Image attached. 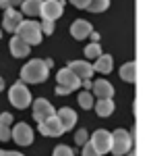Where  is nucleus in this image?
Listing matches in <instances>:
<instances>
[{"instance_id":"obj_1","label":"nucleus","mask_w":151,"mask_h":156,"mask_svg":"<svg viewBox=\"0 0 151 156\" xmlns=\"http://www.w3.org/2000/svg\"><path fill=\"white\" fill-rule=\"evenodd\" d=\"M48 67L46 60H39V58H33L29 62H25L23 69H21V79L23 83H42L48 79Z\"/></svg>"},{"instance_id":"obj_2","label":"nucleus","mask_w":151,"mask_h":156,"mask_svg":"<svg viewBox=\"0 0 151 156\" xmlns=\"http://www.w3.org/2000/svg\"><path fill=\"white\" fill-rule=\"evenodd\" d=\"M15 34L17 37H21L25 44H29V46H37L39 42H42V29H39V23L33 21V19H27V21H21L19 27L15 29Z\"/></svg>"},{"instance_id":"obj_3","label":"nucleus","mask_w":151,"mask_h":156,"mask_svg":"<svg viewBox=\"0 0 151 156\" xmlns=\"http://www.w3.org/2000/svg\"><path fill=\"white\" fill-rule=\"evenodd\" d=\"M8 100H11V104L15 108H27L31 104V92L27 90V85L23 81H17V83H12V87L8 90Z\"/></svg>"},{"instance_id":"obj_4","label":"nucleus","mask_w":151,"mask_h":156,"mask_svg":"<svg viewBox=\"0 0 151 156\" xmlns=\"http://www.w3.org/2000/svg\"><path fill=\"white\" fill-rule=\"evenodd\" d=\"M133 148V133H128L126 129H116L112 133V148L110 152H114V156H124L130 152Z\"/></svg>"},{"instance_id":"obj_5","label":"nucleus","mask_w":151,"mask_h":156,"mask_svg":"<svg viewBox=\"0 0 151 156\" xmlns=\"http://www.w3.org/2000/svg\"><path fill=\"white\" fill-rule=\"evenodd\" d=\"M62 12H64L62 0H42V11H39V15L44 19L56 21L58 17H62Z\"/></svg>"},{"instance_id":"obj_6","label":"nucleus","mask_w":151,"mask_h":156,"mask_svg":"<svg viewBox=\"0 0 151 156\" xmlns=\"http://www.w3.org/2000/svg\"><path fill=\"white\" fill-rule=\"evenodd\" d=\"M11 140H15L19 146H29L33 142V129L27 123H17L11 131Z\"/></svg>"},{"instance_id":"obj_7","label":"nucleus","mask_w":151,"mask_h":156,"mask_svg":"<svg viewBox=\"0 0 151 156\" xmlns=\"http://www.w3.org/2000/svg\"><path fill=\"white\" fill-rule=\"evenodd\" d=\"M89 144L99 152V154H106V152H110V148H112V133L106 131V129H97V131L91 135V142Z\"/></svg>"},{"instance_id":"obj_8","label":"nucleus","mask_w":151,"mask_h":156,"mask_svg":"<svg viewBox=\"0 0 151 156\" xmlns=\"http://www.w3.org/2000/svg\"><path fill=\"white\" fill-rule=\"evenodd\" d=\"M56 79H58V85H62L66 92H75L79 85H81V79L75 75V73L70 71L69 67H64V69H60L58 71V75H56Z\"/></svg>"},{"instance_id":"obj_9","label":"nucleus","mask_w":151,"mask_h":156,"mask_svg":"<svg viewBox=\"0 0 151 156\" xmlns=\"http://www.w3.org/2000/svg\"><path fill=\"white\" fill-rule=\"evenodd\" d=\"M39 133H42V135H48V137H58V135L64 133V129H62V125H60L58 117L52 115V117H48L46 121L39 123Z\"/></svg>"},{"instance_id":"obj_10","label":"nucleus","mask_w":151,"mask_h":156,"mask_svg":"<svg viewBox=\"0 0 151 156\" xmlns=\"http://www.w3.org/2000/svg\"><path fill=\"white\" fill-rule=\"evenodd\" d=\"M52 115H56V110H54V106L48 102L46 98H37L33 102V119L37 121V123L46 121L48 117H52Z\"/></svg>"},{"instance_id":"obj_11","label":"nucleus","mask_w":151,"mask_h":156,"mask_svg":"<svg viewBox=\"0 0 151 156\" xmlns=\"http://www.w3.org/2000/svg\"><path fill=\"white\" fill-rule=\"evenodd\" d=\"M91 31H93L91 23L85 21V19H75L72 25H70V36L75 37V40H85V37H89Z\"/></svg>"},{"instance_id":"obj_12","label":"nucleus","mask_w":151,"mask_h":156,"mask_svg":"<svg viewBox=\"0 0 151 156\" xmlns=\"http://www.w3.org/2000/svg\"><path fill=\"white\" fill-rule=\"evenodd\" d=\"M69 69L75 73L81 81H83V79H89V77L93 75V67L87 62V60H70V62H69Z\"/></svg>"},{"instance_id":"obj_13","label":"nucleus","mask_w":151,"mask_h":156,"mask_svg":"<svg viewBox=\"0 0 151 156\" xmlns=\"http://www.w3.org/2000/svg\"><path fill=\"white\" fill-rule=\"evenodd\" d=\"M56 117H58V121H60V125H62L64 131L72 129L75 123H77V112H75L72 108H60L58 112H56Z\"/></svg>"},{"instance_id":"obj_14","label":"nucleus","mask_w":151,"mask_h":156,"mask_svg":"<svg viewBox=\"0 0 151 156\" xmlns=\"http://www.w3.org/2000/svg\"><path fill=\"white\" fill-rule=\"evenodd\" d=\"M21 21H23V19H21V12L17 11V9H6V11H4V21H2L4 25H2V27H4L6 31H15Z\"/></svg>"},{"instance_id":"obj_15","label":"nucleus","mask_w":151,"mask_h":156,"mask_svg":"<svg viewBox=\"0 0 151 156\" xmlns=\"http://www.w3.org/2000/svg\"><path fill=\"white\" fill-rule=\"evenodd\" d=\"M91 90H93V94H95L97 98H112V96H114V87H112L110 81H106V79H97V81H93Z\"/></svg>"},{"instance_id":"obj_16","label":"nucleus","mask_w":151,"mask_h":156,"mask_svg":"<svg viewBox=\"0 0 151 156\" xmlns=\"http://www.w3.org/2000/svg\"><path fill=\"white\" fill-rule=\"evenodd\" d=\"M29 44H25L21 37H12L11 40V54L15 56V58H25V56H29Z\"/></svg>"},{"instance_id":"obj_17","label":"nucleus","mask_w":151,"mask_h":156,"mask_svg":"<svg viewBox=\"0 0 151 156\" xmlns=\"http://www.w3.org/2000/svg\"><path fill=\"white\" fill-rule=\"evenodd\" d=\"M91 67L95 73H110L114 67V58H112V54H99L95 58V65H91Z\"/></svg>"},{"instance_id":"obj_18","label":"nucleus","mask_w":151,"mask_h":156,"mask_svg":"<svg viewBox=\"0 0 151 156\" xmlns=\"http://www.w3.org/2000/svg\"><path fill=\"white\" fill-rule=\"evenodd\" d=\"M93 108H95V112H97L99 117H110V115L114 112V102H112V98H99V100L93 104Z\"/></svg>"},{"instance_id":"obj_19","label":"nucleus","mask_w":151,"mask_h":156,"mask_svg":"<svg viewBox=\"0 0 151 156\" xmlns=\"http://www.w3.org/2000/svg\"><path fill=\"white\" fill-rule=\"evenodd\" d=\"M120 77L128 81V83H133L135 79H137V65L130 60V62H124L122 67H120Z\"/></svg>"},{"instance_id":"obj_20","label":"nucleus","mask_w":151,"mask_h":156,"mask_svg":"<svg viewBox=\"0 0 151 156\" xmlns=\"http://www.w3.org/2000/svg\"><path fill=\"white\" fill-rule=\"evenodd\" d=\"M21 6H23L21 11H23L25 15H29V17H37L39 11H42V0H23Z\"/></svg>"},{"instance_id":"obj_21","label":"nucleus","mask_w":151,"mask_h":156,"mask_svg":"<svg viewBox=\"0 0 151 156\" xmlns=\"http://www.w3.org/2000/svg\"><path fill=\"white\" fill-rule=\"evenodd\" d=\"M110 6V0H89L87 2V11H91V12H102V11H106Z\"/></svg>"},{"instance_id":"obj_22","label":"nucleus","mask_w":151,"mask_h":156,"mask_svg":"<svg viewBox=\"0 0 151 156\" xmlns=\"http://www.w3.org/2000/svg\"><path fill=\"white\" fill-rule=\"evenodd\" d=\"M102 54V48L97 42H91L89 46H85V58H97Z\"/></svg>"},{"instance_id":"obj_23","label":"nucleus","mask_w":151,"mask_h":156,"mask_svg":"<svg viewBox=\"0 0 151 156\" xmlns=\"http://www.w3.org/2000/svg\"><path fill=\"white\" fill-rule=\"evenodd\" d=\"M79 104H81L85 110H87V108H93V96L89 92H81V94H79Z\"/></svg>"},{"instance_id":"obj_24","label":"nucleus","mask_w":151,"mask_h":156,"mask_svg":"<svg viewBox=\"0 0 151 156\" xmlns=\"http://www.w3.org/2000/svg\"><path fill=\"white\" fill-rule=\"evenodd\" d=\"M52 156H75V152H72V148H69V146L60 144L54 148V152H52Z\"/></svg>"},{"instance_id":"obj_25","label":"nucleus","mask_w":151,"mask_h":156,"mask_svg":"<svg viewBox=\"0 0 151 156\" xmlns=\"http://www.w3.org/2000/svg\"><path fill=\"white\" fill-rule=\"evenodd\" d=\"M81 156H102V154H99V152H97L89 142H85V144H83V154Z\"/></svg>"},{"instance_id":"obj_26","label":"nucleus","mask_w":151,"mask_h":156,"mask_svg":"<svg viewBox=\"0 0 151 156\" xmlns=\"http://www.w3.org/2000/svg\"><path fill=\"white\" fill-rule=\"evenodd\" d=\"M39 29H42V34H52V31H54V21L44 19V21L39 23Z\"/></svg>"},{"instance_id":"obj_27","label":"nucleus","mask_w":151,"mask_h":156,"mask_svg":"<svg viewBox=\"0 0 151 156\" xmlns=\"http://www.w3.org/2000/svg\"><path fill=\"white\" fill-rule=\"evenodd\" d=\"M23 0H0V9H15L19 6Z\"/></svg>"},{"instance_id":"obj_28","label":"nucleus","mask_w":151,"mask_h":156,"mask_svg":"<svg viewBox=\"0 0 151 156\" xmlns=\"http://www.w3.org/2000/svg\"><path fill=\"white\" fill-rule=\"evenodd\" d=\"M11 140V129L8 125H0V142H8Z\"/></svg>"},{"instance_id":"obj_29","label":"nucleus","mask_w":151,"mask_h":156,"mask_svg":"<svg viewBox=\"0 0 151 156\" xmlns=\"http://www.w3.org/2000/svg\"><path fill=\"white\" fill-rule=\"evenodd\" d=\"M87 140H89V137H87V131H85V129H79V131H77V135H75V142H77L79 146H83Z\"/></svg>"},{"instance_id":"obj_30","label":"nucleus","mask_w":151,"mask_h":156,"mask_svg":"<svg viewBox=\"0 0 151 156\" xmlns=\"http://www.w3.org/2000/svg\"><path fill=\"white\" fill-rule=\"evenodd\" d=\"M11 123H12L11 112H2V115H0V125H11Z\"/></svg>"},{"instance_id":"obj_31","label":"nucleus","mask_w":151,"mask_h":156,"mask_svg":"<svg viewBox=\"0 0 151 156\" xmlns=\"http://www.w3.org/2000/svg\"><path fill=\"white\" fill-rule=\"evenodd\" d=\"M87 2H89V0H70V4H72V6H77V9H85V6H87Z\"/></svg>"},{"instance_id":"obj_32","label":"nucleus","mask_w":151,"mask_h":156,"mask_svg":"<svg viewBox=\"0 0 151 156\" xmlns=\"http://www.w3.org/2000/svg\"><path fill=\"white\" fill-rule=\"evenodd\" d=\"M2 156H25L21 152H15V150H8V152H2Z\"/></svg>"},{"instance_id":"obj_33","label":"nucleus","mask_w":151,"mask_h":156,"mask_svg":"<svg viewBox=\"0 0 151 156\" xmlns=\"http://www.w3.org/2000/svg\"><path fill=\"white\" fill-rule=\"evenodd\" d=\"M89 37H91L93 42H97V40H99V36H97V34H95V31H91V34H89Z\"/></svg>"},{"instance_id":"obj_34","label":"nucleus","mask_w":151,"mask_h":156,"mask_svg":"<svg viewBox=\"0 0 151 156\" xmlns=\"http://www.w3.org/2000/svg\"><path fill=\"white\" fill-rule=\"evenodd\" d=\"M83 83H85V90H91V81L89 79H83Z\"/></svg>"},{"instance_id":"obj_35","label":"nucleus","mask_w":151,"mask_h":156,"mask_svg":"<svg viewBox=\"0 0 151 156\" xmlns=\"http://www.w3.org/2000/svg\"><path fill=\"white\" fill-rule=\"evenodd\" d=\"M2 90H4V79L0 77V92H2Z\"/></svg>"},{"instance_id":"obj_36","label":"nucleus","mask_w":151,"mask_h":156,"mask_svg":"<svg viewBox=\"0 0 151 156\" xmlns=\"http://www.w3.org/2000/svg\"><path fill=\"white\" fill-rule=\"evenodd\" d=\"M126 156H135V152H126Z\"/></svg>"},{"instance_id":"obj_37","label":"nucleus","mask_w":151,"mask_h":156,"mask_svg":"<svg viewBox=\"0 0 151 156\" xmlns=\"http://www.w3.org/2000/svg\"><path fill=\"white\" fill-rule=\"evenodd\" d=\"M0 156H2V150H0Z\"/></svg>"}]
</instances>
